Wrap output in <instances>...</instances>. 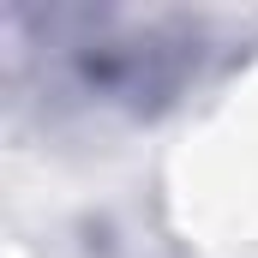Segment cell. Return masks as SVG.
<instances>
[]
</instances>
